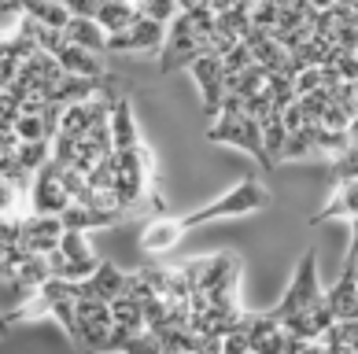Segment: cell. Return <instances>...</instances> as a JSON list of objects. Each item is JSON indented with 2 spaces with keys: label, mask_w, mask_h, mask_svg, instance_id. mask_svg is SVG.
<instances>
[{
  "label": "cell",
  "mask_w": 358,
  "mask_h": 354,
  "mask_svg": "<svg viewBox=\"0 0 358 354\" xmlns=\"http://www.w3.org/2000/svg\"><path fill=\"white\" fill-rule=\"evenodd\" d=\"M111 321L122 325L126 332H144V303L134 295H118L111 303Z\"/></svg>",
  "instance_id": "cell-20"
},
{
  "label": "cell",
  "mask_w": 358,
  "mask_h": 354,
  "mask_svg": "<svg viewBox=\"0 0 358 354\" xmlns=\"http://www.w3.org/2000/svg\"><path fill=\"white\" fill-rule=\"evenodd\" d=\"M63 37H67L71 45H78V48L96 52V56H103V52H108V34L100 30V22H96V19L71 15V22L63 26Z\"/></svg>",
  "instance_id": "cell-16"
},
{
  "label": "cell",
  "mask_w": 358,
  "mask_h": 354,
  "mask_svg": "<svg viewBox=\"0 0 358 354\" xmlns=\"http://www.w3.org/2000/svg\"><path fill=\"white\" fill-rule=\"evenodd\" d=\"M111 144H115V152H129V148H137V144H141L126 93H118L115 96V108H111Z\"/></svg>",
  "instance_id": "cell-15"
},
{
  "label": "cell",
  "mask_w": 358,
  "mask_h": 354,
  "mask_svg": "<svg viewBox=\"0 0 358 354\" xmlns=\"http://www.w3.org/2000/svg\"><path fill=\"white\" fill-rule=\"evenodd\" d=\"M129 284H134V273H122L111 262H100L96 273L78 284V295H96L103 303H115L118 295H129Z\"/></svg>",
  "instance_id": "cell-8"
},
{
  "label": "cell",
  "mask_w": 358,
  "mask_h": 354,
  "mask_svg": "<svg viewBox=\"0 0 358 354\" xmlns=\"http://www.w3.org/2000/svg\"><path fill=\"white\" fill-rule=\"evenodd\" d=\"M207 140H215V144H236V148H244V152L255 155L262 170H273L270 159H266V148H262V122H259V118L218 115L215 126L207 129Z\"/></svg>",
  "instance_id": "cell-3"
},
{
  "label": "cell",
  "mask_w": 358,
  "mask_h": 354,
  "mask_svg": "<svg viewBox=\"0 0 358 354\" xmlns=\"http://www.w3.org/2000/svg\"><path fill=\"white\" fill-rule=\"evenodd\" d=\"M163 37H166V26L141 15L134 26H126L118 34H108V56H148V52L163 48Z\"/></svg>",
  "instance_id": "cell-5"
},
{
  "label": "cell",
  "mask_w": 358,
  "mask_h": 354,
  "mask_svg": "<svg viewBox=\"0 0 358 354\" xmlns=\"http://www.w3.org/2000/svg\"><path fill=\"white\" fill-rule=\"evenodd\" d=\"M325 292H322V284H317V255L314 251H307L303 255V262H299V270H296V277H292V284H288V292H285V299L277 303L270 314L277 321H288V318H296V314H303L314 299H322Z\"/></svg>",
  "instance_id": "cell-4"
},
{
  "label": "cell",
  "mask_w": 358,
  "mask_h": 354,
  "mask_svg": "<svg viewBox=\"0 0 358 354\" xmlns=\"http://www.w3.org/2000/svg\"><path fill=\"white\" fill-rule=\"evenodd\" d=\"M34 214H63L74 203L67 185H63V166L52 159L48 166H41L34 174V192H30Z\"/></svg>",
  "instance_id": "cell-6"
},
{
  "label": "cell",
  "mask_w": 358,
  "mask_h": 354,
  "mask_svg": "<svg viewBox=\"0 0 358 354\" xmlns=\"http://www.w3.org/2000/svg\"><path fill=\"white\" fill-rule=\"evenodd\" d=\"M11 332V321H8V314H0V339H4Z\"/></svg>",
  "instance_id": "cell-34"
},
{
  "label": "cell",
  "mask_w": 358,
  "mask_h": 354,
  "mask_svg": "<svg viewBox=\"0 0 358 354\" xmlns=\"http://www.w3.org/2000/svg\"><path fill=\"white\" fill-rule=\"evenodd\" d=\"M203 4L215 11V15H225V11H233V8H241V0H203Z\"/></svg>",
  "instance_id": "cell-32"
},
{
  "label": "cell",
  "mask_w": 358,
  "mask_h": 354,
  "mask_svg": "<svg viewBox=\"0 0 358 354\" xmlns=\"http://www.w3.org/2000/svg\"><path fill=\"white\" fill-rule=\"evenodd\" d=\"M141 19V8L134 4V0H103L100 11H96V22L103 34H118L126 30V26H134Z\"/></svg>",
  "instance_id": "cell-17"
},
{
  "label": "cell",
  "mask_w": 358,
  "mask_h": 354,
  "mask_svg": "<svg viewBox=\"0 0 358 354\" xmlns=\"http://www.w3.org/2000/svg\"><path fill=\"white\" fill-rule=\"evenodd\" d=\"M281 118H285V129H288V133H296V129H303V126H307V115H303L299 100L292 103V108H285V111H281Z\"/></svg>",
  "instance_id": "cell-30"
},
{
  "label": "cell",
  "mask_w": 358,
  "mask_h": 354,
  "mask_svg": "<svg viewBox=\"0 0 358 354\" xmlns=\"http://www.w3.org/2000/svg\"><path fill=\"white\" fill-rule=\"evenodd\" d=\"M15 137H19V144H30V140H48L41 111H22V115L15 118Z\"/></svg>",
  "instance_id": "cell-23"
},
{
  "label": "cell",
  "mask_w": 358,
  "mask_h": 354,
  "mask_svg": "<svg viewBox=\"0 0 358 354\" xmlns=\"http://www.w3.org/2000/svg\"><path fill=\"white\" fill-rule=\"evenodd\" d=\"M15 163L22 174H37L41 166L52 163V140H30V144H19V152H15Z\"/></svg>",
  "instance_id": "cell-21"
},
{
  "label": "cell",
  "mask_w": 358,
  "mask_h": 354,
  "mask_svg": "<svg viewBox=\"0 0 358 354\" xmlns=\"http://www.w3.org/2000/svg\"><path fill=\"white\" fill-rule=\"evenodd\" d=\"M59 255L71 258V262H96V255H92V247L85 244V233H63L59 240Z\"/></svg>",
  "instance_id": "cell-24"
},
{
  "label": "cell",
  "mask_w": 358,
  "mask_h": 354,
  "mask_svg": "<svg viewBox=\"0 0 358 354\" xmlns=\"http://www.w3.org/2000/svg\"><path fill=\"white\" fill-rule=\"evenodd\" d=\"M266 93H270V103H273V111H285L292 108L299 96H296V82H292L288 74H270V82H266Z\"/></svg>",
  "instance_id": "cell-22"
},
{
  "label": "cell",
  "mask_w": 358,
  "mask_h": 354,
  "mask_svg": "<svg viewBox=\"0 0 358 354\" xmlns=\"http://www.w3.org/2000/svg\"><path fill=\"white\" fill-rule=\"evenodd\" d=\"M336 218H348V221L358 218V177H355V181H343V185H336V196H333V200H329L322 211L310 218V226H322V221H336Z\"/></svg>",
  "instance_id": "cell-14"
},
{
  "label": "cell",
  "mask_w": 358,
  "mask_h": 354,
  "mask_svg": "<svg viewBox=\"0 0 358 354\" xmlns=\"http://www.w3.org/2000/svg\"><path fill=\"white\" fill-rule=\"evenodd\" d=\"M189 229L181 226V218H152L141 233V247L148 255H163V251H170V247H178V240Z\"/></svg>",
  "instance_id": "cell-10"
},
{
  "label": "cell",
  "mask_w": 358,
  "mask_h": 354,
  "mask_svg": "<svg viewBox=\"0 0 358 354\" xmlns=\"http://www.w3.org/2000/svg\"><path fill=\"white\" fill-rule=\"evenodd\" d=\"M351 226H355V236H351V251H348V255H355V251H358V218L351 221Z\"/></svg>",
  "instance_id": "cell-35"
},
{
  "label": "cell",
  "mask_w": 358,
  "mask_h": 354,
  "mask_svg": "<svg viewBox=\"0 0 358 354\" xmlns=\"http://www.w3.org/2000/svg\"><path fill=\"white\" fill-rule=\"evenodd\" d=\"M207 52H210V37L196 30L192 19L181 11V15L166 26L163 48H159V71H163V74H174L181 67L189 71L200 56H207Z\"/></svg>",
  "instance_id": "cell-2"
},
{
  "label": "cell",
  "mask_w": 358,
  "mask_h": 354,
  "mask_svg": "<svg viewBox=\"0 0 358 354\" xmlns=\"http://www.w3.org/2000/svg\"><path fill=\"white\" fill-rule=\"evenodd\" d=\"M56 59H59V67L63 74H71V78H89V82H108V71H103V63L96 52H89V48H78L71 45L67 37H63V48L56 52Z\"/></svg>",
  "instance_id": "cell-9"
},
{
  "label": "cell",
  "mask_w": 358,
  "mask_h": 354,
  "mask_svg": "<svg viewBox=\"0 0 358 354\" xmlns=\"http://www.w3.org/2000/svg\"><path fill=\"white\" fill-rule=\"evenodd\" d=\"M200 4H203V0H178L181 11H192V8H200Z\"/></svg>",
  "instance_id": "cell-33"
},
{
  "label": "cell",
  "mask_w": 358,
  "mask_h": 354,
  "mask_svg": "<svg viewBox=\"0 0 358 354\" xmlns=\"http://www.w3.org/2000/svg\"><path fill=\"white\" fill-rule=\"evenodd\" d=\"M333 177H336V185L358 177V144H351L348 152H340L336 159H333Z\"/></svg>",
  "instance_id": "cell-28"
},
{
  "label": "cell",
  "mask_w": 358,
  "mask_h": 354,
  "mask_svg": "<svg viewBox=\"0 0 358 354\" xmlns=\"http://www.w3.org/2000/svg\"><path fill=\"white\" fill-rule=\"evenodd\" d=\"M270 203V192L259 185V177H244L236 189H229L225 196H218L215 203L200 207V211H189L181 218L185 229H196V226H207V221H218V218H236V214H251L259 207Z\"/></svg>",
  "instance_id": "cell-1"
},
{
  "label": "cell",
  "mask_w": 358,
  "mask_h": 354,
  "mask_svg": "<svg viewBox=\"0 0 358 354\" xmlns=\"http://www.w3.org/2000/svg\"><path fill=\"white\" fill-rule=\"evenodd\" d=\"M189 74L196 78L200 85V96H203V115L207 118H218L222 115V100H225V71H222V56L207 52L189 67Z\"/></svg>",
  "instance_id": "cell-7"
},
{
  "label": "cell",
  "mask_w": 358,
  "mask_h": 354,
  "mask_svg": "<svg viewBox=\"0 0 358 354\" xmlns=\"http://www.w3.org/2000/svg\"><path fill=\"white\" fill-rule=\"evenodd\" d=\"M48 277H52V270H48V258H45V255H26V258L19 262V270H15V281H11V284H15L22 295H30L34 288H41Z\"/></svg>",
  "instance_id": "cell-18"
},
{
  "label": "cell",
  "mask_w": 358,
  "mask_h": 354,
  "mask_svg": "<svg viewBox=\"0 0 358 354\" xmlns=\"http://www.w3.org/2000/svg\"><path fill=\"white\" fill-rule=\"evenodd\" d=\"M126 214L118 211H96V207H85V203H71L63 211V229L71 233H89V229H111L115 221H122Z\"/></svg>",
  "instance_id": "cell-13"
},
{
  "label": "cell",
  "mask_w": 358,
  "mask_h": 354,
  "mask_svg": "<svg viewBox=\"0 0 358 354\" xmlns=\"http://www.w3.org/2000/svg\"><path fill=\"white\" fill-rule=\"evenodd\" d=\"M285 144H288L285 118H281V111H270L266 118H262V148H266V159H270V166H277V163H281V155H285Z\"/></svg>",
  "instance_id": "cell-19"
},
{
  "label": "cell",
  "mask_w": 358,
  "mask_h": 354,
  "mask_svg": "<svg viewBox=\"0 0 358 354\" xmlns=\"http://www.w3.org/2000/svg\"><path fill=\"white\" fill-rule=\"evenodd\" d=\"M4 8L19 11V15H30L34 22H45L52 30H63L71 22V11L63 8V0H4Z\"/></svg>",
  "instance_id": "cell-12"
},
{
  "label": "cell",
  "mask_w": 358,
  "mask_h": 354,
  "mask_svg": "<svg viewBox=\"0 0 358 354\" xmlns=\"http://www.w3.org/2000/svg\"><path fill=\"white\" fill-rule=\"evenodd\" d=\"M336 71L343 82H358V52H348V56L336 59Z\"/></svg>",
  "instance_id": "cell-31"
},
{
  "label": "cell",
  "mask_w": 358,
  "mask_h": 354,
  "mask_svg": "<svg viewBox=\"0 0 358 354\" xmlns=\"http://www.w3.org/2000/svg\"><path fill=\"white\" fill-rule=\"evenodd\" d=\"M325 299H329V310H333L336 321H351L358 314V277L351 266H343L340 281L325 292Z\"/></svg>",
  "instance_id": "cell-11"
},
{
  "label": "cell",
  "mask_w": 358,
  "mask_h": 354,
  "mask_svg": "<svg viewBox=\"0 0 358 354\" xmlns=\"http://www.w3.org/2000/svg\"><path fill=\"white\" fill-rule=\"evenodd\" d=\"M30 255V251H22V244H4L0 240V281H15V270H19V262Z\"/></svg>",
  "instance_id": "cell-27"
},
{
  "label": "cell",
  "mask_w": 358,
  "mask_h": 354,
  "mask_svg": "<svg viewBox=\"0 0 358 354\" xmlns=\"http://www.w3.org/2000/svg\"><path fill=\"white\" fill-rule=\"evenodd\" d=\"M251 63H255V56H251V48H248L244 41H236V45H233V48L222 56V71H225V78H233V74L248 71Z\"/></svg>",
  "instance_id": "cell-26"
},
{
  "label": "cell",
  "mask_w": 358,
  "mask_h": 354,
  "mask_svg": "<svg viewBox=\"0 0 358 354\" xmlns=\"http://www.w3.org/2000/svg\"><path fill=\"white\" fill-rule=\"evenodd\" d=\"M141 15H148V19L159 22V26H170V22L181 15V8H178V0H144V4H141Z\"/></svg>",
  "instance_id": "cell-25"
},
{
  "label": "cell",
  "mask_w": 358,
  "mask_h": 354,
  "mask_svg": "<svg viewBox=\"0 0 358 354\" xmlns=\"http://www.w3.org/2000/svg\"><path fill=\"white\" fill-rule=\"evenodd\" d=\"M103 0H63V8L71 11V15H82V19H96Z\"/></svg>",
  "instance_id": "cell-29"
}]
</instances>
